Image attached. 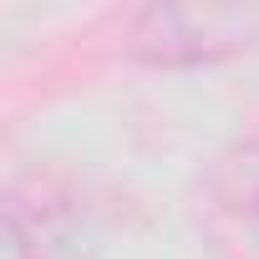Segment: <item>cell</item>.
<instances>
[{"instance_id":"6da1fadb","label":"cell","mask_w":259,"mask_h":259,"mask_svg":"<svg viewBox=\"0 0 259 259\" xmlns=\"http://www.w3.org/2000/svg\"><path fill=\"white\" fill-rule=\"evenodd\" d=\"M249 46V16L239 11H193V6H148L133 21V51L153 66H193L219 61Z\"/></svg>"},{"instance_id":"7a4b0ae2","label":"cell","mask_w":259,"mask_h":259,"mask_svg":"<svg viewBox=\"0 0 259 259\" xmlns=\"http://www.w3.org/2000/svg\"><path fill=\"white\" fill-rule=\"evenodd\" d=\"M11 259H76L81 254V208L56 178H21L6 193Z\"/></svg>"},{"instance_id":"3957f363","label":"cell","mask_w":259,"mask_h":259,"mask_svg":"<svg viewBox=\"0 0 259 259\" xmlns=\"http://www.w3.org/2000/svg\"><path fill=\"white\" fill-rule=\"evenodd\" d=\"M213 193L219 203L244 219V224H259V143H239L219 158L213 168Z\"/></svg>"}]
</instances>
